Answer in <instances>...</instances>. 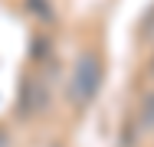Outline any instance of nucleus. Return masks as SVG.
<instances>
[{
	"mask_svg": "<svg viewBox=\"0 0 154 147\" xmlns=\"http://www.w3.org/2000/svg\"><path fill=\"white\" fill-rule=\"evenodd\" d=\"M98 85H102V62L95 52H79L72 72H69V85H66V95L75 108H89L95 95H98Z\"/></svg>",
	"mask_w": 154,
	"mask_h": 147,
	"instance_id": "nucleus-1",
	"label": "nucleus"
},
{
	"mask_svg": "<svg viewBox=\"0 0 154 147\" xmlns=\"http://www.w3.org/2000/svg\"><path fill=\"white\" fill-rule=\"evenodd\" d=\"M138 128L141 131H154V92L144 98V105H141V118H138Z\"/></svg>",
	"mask_w": 154,
	"mask_h": 147,
	"instance_id": "nucleus-2",
	"label": "nucleus"
},
{
	"mask_svg": "<svg viewBox=\"0 0 154 147\" xmlns=\"http://www.w3.org/2000/svg\"><path fill=\"white\" fill-rule=\"evenodd\" d=\"M30 10H33V13H43V16L49 13V7H46V0H30Z\"/></svg>",
	"mask_w": 154,
	"mask_h": 147,
	"instance_id": "nucleus-3",
	"label": "nucleus"
},
{
	"mask_svg": "<svg viewBox=\"0 0 154 147\" xmlns=\"http://www.w3.org/2000/svg\"><path fill=\"white\" fill-rule=\"evenodd\" d=\"M151 72H154V62H151Z\"/></svg>",
	"mask_w": 154,
	"mask_h": 147,
	"instance_id": "nucleus-4",
	"label": "nucleus"
}]
</instances>
